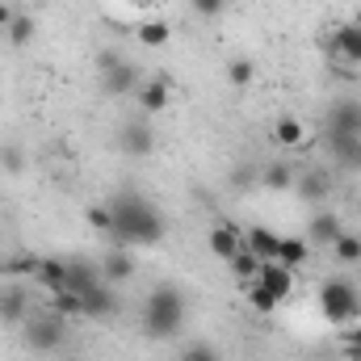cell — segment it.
<instances>
[{"label":"cell","instance_id":"cell-15","mask_svg":"<svg viewBox=\"0 0 361 361\" xmlns=\"http://www.w3.org/2000/svg\"><path fill=\"white\" fill-rule=\"evenodd\" d=\"M25 311H30L25 290H21V286H4V290H0V319H4V324H25V319H30Z\"/></svg>","mask_w":361,"mask_h":361},{"label":"cell","instance_id":"cell-33","mask_svg":"<svg viewBox=\"0 0 361 361\" xmlns=\"http://www.w3.org/2000/svg\"><path fill=\"white\" fill-rule=\"evenodd\" d=\"M189 4H193V13H197V17H206V21H210V17H219V13L227 8V0H189Z\"/></svg>","mask_w":361,"mask_h":361},{"label":"cell","instance_id":"cell-4","mask_svg":"<svg viewBox=\"0 0 361 361\" xmlns=\"http://www.w3.org/2000/svg\"><path fill=\"white\" fill-rule=\"evenodd\" d=\"M97 68H101V89L109 92V97H126V92L139 89V68L130 63V59H122L118 51H101L97 55Z\"/></svg>","mask_w":361,"mask_h":361},{"label":"cell","instance_id":"cell-27","mask_svg":"<svg viewBox=\"0 0 361 361\" xmlns=\"http://www.w3.org/2000/svg\"><path fill=\"white\" fill-rule=\"evenodd\" d=\"M135 38H139L143 47H169V38H173V25H169V21H143V25L135 30Z\"/></svg>","mask_w":361,"mask_h":361},{"label":"cell","instance_id":"cell-5","mask_svg":"<svg viewBox=\"0 0 361 361\" xmlns=\"http://www.w3.org/2000/svg\"><path fill=\"white\" fill-rule=\"evenodd\" d=\"M63 336H68V324H63L59 311H42V315L25 319V345L34 353H55L63 345Z\"/></svg>","mask_w":361,"mask_h":361},{"label":"cell","instance_id":"cell-10","mask_svg":"<svg viewBox=\"0 0 361 361\" xmlns=\"http://www.w3.org/2000/svg\"><path fill=\"white\" fill-rule=\"evenodd\" d=\"M257 281L269 290L277 302H286V298H290V290H294V269H290V265H281V261H261Z\"/></svg>","mask_w":361,"mask_h":361},{"label":"cell","instance_id":"cell-34","mask_svg":"<svg viewBox=\"0 0 361 361\" xmlns=\"http://www.w3.org/2000/svg\"><path fill=\"white\" fill-rule=\"evenodd\" d=\"M345 353L349 357H361V328H349L345 332Z\"/></svg>","mask_w":361,"mask_h":361},{"label":"cell","instance_id":"cell-6","mask_svg":"<svg viewBox=\"0 0 361 361\" xmlns=\"http://www.w3.org/2000/svg\"><path fill=\"white\" fill-rule=\"evenodd\" d=\"M118 147H122V156H130V160H147V156L156 152V130H152V122H147V118L126 122V126L118 130Z\"/></svg>","mask_w":361,"mask_h":361},{"label":"cell","instance_id":"cell-2","mask_svg":"<svg viewBox=\"0 0 361 361\" xmlns=\"http://www.w3.org/2000/svg\"><path fill=\"white\" fill-rule=\"evenodd\" d=\"M185 311H189V298L180 294V286H173V281L156 286V290L143 298V336H152V341H173L180 328H185Z\"/></svg>","mask_w":361,"mask_h":361},{"label":"cell","instance_id":"cell-32","mask_svg":"<svg viewBox=\"0 0 361 361\" xmlns=\"http://www.w3.org/2000/svg\"><path fill=\"white\" fill-rule=\"evenodd\" d=\"M85 219H89L92 231H105V235H109V227H114V214H109V206H101V202L85 210Z\"/></svg>","mask_w":361,"mask_h":361},{"label":"cell","instance_id":"cell-26","mask_svg":"<svg viewBox=\"0 0 361 361\" xmlns=\"http://www.w3.org/2000/svg\"><path fill=\"white\" fill-rule=\"evenodd\" d=\"M244 298H248V307H252V311H257V315H273V311H277V307H281V302H277V298H273L269 290H265V286H261V281H244Z\"/></svg>","mask_w":361,"mask_h":361},{"label":"cell","instance_id":"cell-31","mask_svg":"<svg viewBox=\"0 0 361 361\" xmlns=\"http://www.w3.org/2000/svg\"><path fill=\"white\" fill-rule=\"evenodd\" d=\"M180 361H223V357H219V349H214V345L197 341V345H185V349H180Z\"/></svg>","mask_w":361,"mask_h":361},{"label":"cell","instance_id":"cell-25","mask_svg":"<svg viewBox=\"0 0 361 361\" xmlns=\"http://www.w3.org/2000/svg\"><path fill=\"white\" fill-rule=\"evenodd\" d=\"M0 173H8V177H21L25 173V147L17 139H4L0 143Z\"/></svg>","mask_w":361,"mask_h":361},{"label":"cell","instance_id":"cell-29","mask_svg":"<svg viewBox=\"0 0 361 361\" xmlns=\"http://www.w3.org/2000/svg\"><path fill=\"white\" fill-rule=\"evenodd\" d=\"M332 257H336L341 265H357V261H361V235L341 231V235H336V244H332Z\"/></svg>","mask_w":361,"mask_h":361},{"label":"cell","instance_id":"cell-21","mask_svg":"<svg viewBox=\"0 0 361 361\" xmlns=\"http://www.w3.org/2000/svg\"><path fill=\"white\" fill-rule=\"evenodd\" d=\"M307 257H311V240H302V235H281V244H277V261H281V265L298 269Z\"/></svg>","mask_w":361,"mask_h":361},{"label":"cell","instance_id":"cell-11","mask_svg":"<svg viewBox=\"0 0 361 361\" xmlns=\"http://www.w3.org/2000/svg\"><path fill=\"white\" fill-rule=\"evenodd\" d=\"M341 231H345V227H341V214H332V210H315L311 223H307V240H311L315 248H332Z\"/></svg>","mask_w":361,"mask_h":361},{"label":"cell","instance_id":"cell-24","mask_svg":"<svg viewBox=\"0 0 361 361\" xmlns=\"http://www.w3.org/2000/svg\"><path fill=\"white\" fill-rule=\"evenodd\" d=\"M273 139H277L281 147H302V139H307V130H302V122H298V118H290V114H281V118L273 122Z\"/></svg>","mask_w":361,"mask_h":361},{"label":"cell","instance_id":"cell-12","mask_svg":"<svg viewBox=\"0 0 361 361\" xmlns=\"http://www.w3.org/2000/svg\"><path fill=\"white\" fill-rule=\"evenodd\" d=\"M101 277L105 281H114V286H122V281H130L135 277V257L118 244V248H109L105 257H101Z\"/></svg>","mask_w":361,"mask_h":361},{"label":"cell","instance_id":"cell-35","mask_svg":"<svg viewBox=\"0 0 361 361\" xmlns=\"http://www.w3.org/2000/svg\"><path fill=\"white\" fill-rule=\"evenodd\" d=\"M13 13H17V8H13V4H4V0H0V30H4V25H8V21H13Z\"/></svg>","mask_w":361,"mask_h":361},{"label":"cell","instance_id":"cell-16","mask_svg":"<svg viewBox=\"0 0 361 361\" xmlns=\"http://www.w3.org/2000/svg\"><path fill=\"white\" fill-rule=\"evenodd\" d=\"M101 265H89V261H68V294H85L92 286H101Z\"/></svg>","mask_w":361,"mask_h":361},{"label":"cell","instance_id":"cell-28","mask_svg":"<svg viewBox=\"0 0 361 361\" xmlns=\"http://www.w3.org/2000/svg\"><path fill=\"white\" fill-rule=\"evenodd\" d=\"M252 80H257V63H252L248 55H240V59L227 63V85H231V89H248Z\"/></svg>","mask_w":361,"mask_h":361},{"label":"cell","instance_id":"cell-7","mask_svg":"<svg viewBox=\"0 0 361 361\" xmlns=\"http://www.w3.org/2000/svg\"><path fill=\"white\" fill-rule=\"evenodd\" d=\"M72 298H76V315H89V319H109V315L122 311V302H118V294H114L109 281L92 286L85 294H72Z\"/></svg>","mask_w":361,"mask_h":361},{"label":"cell","instance_id":"cell-30","mask_svg":"<svg viewBox=\"0 0 361 361\" xmlns=\"http://www.w3.org/2000/svg\"><path fill=\"white\" fill-rule=\"evenodd\" d=\"M227 265H231V273H235V277H240V286H244V281H257V273H261V257H257V252H248V248H240Z\"/></svg>","mask_w":361,"mask_h":361},{"label":"cell","instance_id":"cell-22","mask_svg":"<svg viewBox=\"0 0 361 361\" xmlns=\"http://www.w3.org/2000/svg\"><path fill=\"white\" fill-rule=\"evenodd\" d=\"M294 177H298V173L277 160V164H265V169H261V180H257V185H265L269 193H286V189H294Z\"/></svg>","mask_w":361,"mask_h":361},{"label":"cell","instance_id":"cell-19","mask_svg":"<svg viewBox=\"0 0 361 361\" xmlns=\"http://www.w3.org/2000/svg\"><path fill=\"white\" fill-rule=\"evenodd\" d=\"M4 34H8V47H17V51H21V47H30V42H34L38 21H34L30 13H21V8H17V13H13V21L4 25Z\"/></svg>","mask_w":361,"mask_h":361},{"label":"cell","instance_id":"cell-36","mask_svg":"<svg viewBox=\"0 0 361 361\" xmlns=\"http://www.w3.org/2000/svg\"><path fill=\"white\" fill-rule=\"evenodd\" d=\"M353 361H361V357H353Z\"/></svg>","mask_w":361,"mask_h":361},{"label":"cell","instance_id":"cell-1","mask_svg":"<svg viewBox=\"0 0 361 361\" xmlns=\"http://www.w3.org/2000/svg\"><path fill=\"white\" fill-rule=\"evenodd\" d=\"M109 214H114V227H109V240L114 244H122V248H130V244H160L164 240V231H169V223H164V214H160V206L156 202H147L143 193H114L109 202Z\"/></svg>","mask_w":361,"mask_h":361},{"label":"cell","instance_id":"cell-3","mask_svg":"<svg viewBox=\"0 0 361 361\" xmlns=\"http://www.w3.org/2000/svg\"><path fill=\"white\" fill-rule=\"evenodd\" d=\"M319 311H324L328 324H349L361 311V298H357V290H353V281L328 277V281L319 286Z\"/></svg>","mask_w":361,"mask_h":361},{"label":"cell","instance_id":"cell-18","mask_svg":"<svg viewBox=\"0 0 361 361\" xmlns=\"http://www.w3.org/2000/svg\"><path fill=\"white\" fill-rule=\"evenodd\" d=\"M332 51L345 55L349 63H361V25L357 21H349V25H341V30L332 34Z\"/></svg>","mask_w":361,"mask_h":361},{"label":"cell","instance_id":"cell-20","mask_svg":"<svg viewBox=\"0 0 361 361\" xmlns=\"http://www.w3.org/2000/svg\"><path fill=\"white\" fill-rule=\"evenodd\" d=\"M277 244H281V235H273L265 227H248V235H244V248L257 252L261 261H277Z\"/></svg>","mask_w":361,"mask_h":361},{"label":"cell","instance_id":"cell-14","mask_svg":"<svg viewBox=\"0 0 361 361\" xmlns=\"http://www.w3.org/2000/svg\"><path fill=\"white\" fill-rule=\"evenodd\" d=\"M332 139V160L349 173H361V135H328Z\"/></svg>","mask_w":361,"mask_h":361},{"label":"cell","instance_id":"cell-23","mask_svg":"<svg viewBox=\"0 0 361 361\" xmlns=\"http://www.w3.org/2000/svg\"><path fill=\"white\" fill-rule=\"evenodd\" d=\"M294 193L315 206V202L328 197V177H324V173H302V177H294Z\"/></svg>","mask_w":361,"mask_h":361},{"label":"cell","instance_id":"cell-17","mask_svg":"<svg viewBox=\"0 0 361 361\" xmlns=\"http://www.w3.org/2000/svg\"><path fill=\"white\" fill-rule=\"evenodd\" d=\"M34 277H38L51 294H68V261H51V257H47V261L34 265Z\"/></svg>","mask_w":361,"mask_h":361},{"label":"cell","instance_id":"cell-9","mask_svg":"<svg viewBox=\"0 0 361 361\" xmlns=\"http://www.w3.org/2000/svg\"><path fill=\"white\" fill-rule=\"evenodd\" d=\"M139 109L152 118V114H164L169 109V101H173V85H169V76H152V80H143L139 85Z\"/></svg>","mask_w":361,"mask_h":361},{"label":"cell","instance_id":"cell-13","mask_svg":"<svg viewBox=\"0 0 361 361\" xmlns=\"http://www.w3.org/2000/svg\"><path fill=\"white\" fill-rule=\"evenodd\" d=\"M206 244H210V252L219 257V261H231L240 248H244V235L235 231V227H227V223H219V227H210V235H206Z\"/></svg>","mask_w":361,"mask_h":361},{"label":"cell","instance_id":"cell-8","mask_svg":"<svg viewBox=\"0 0 361 361\" xmlns=\"http://www.w3.org/2000/svg\"><path fill=\"white\" fill-rule=\"evenodd\" d=\"M328 135H361V101L357 97H341L328 109Z\"/></svg>","mask_w":361,"mask_h":361}]
</instances>
